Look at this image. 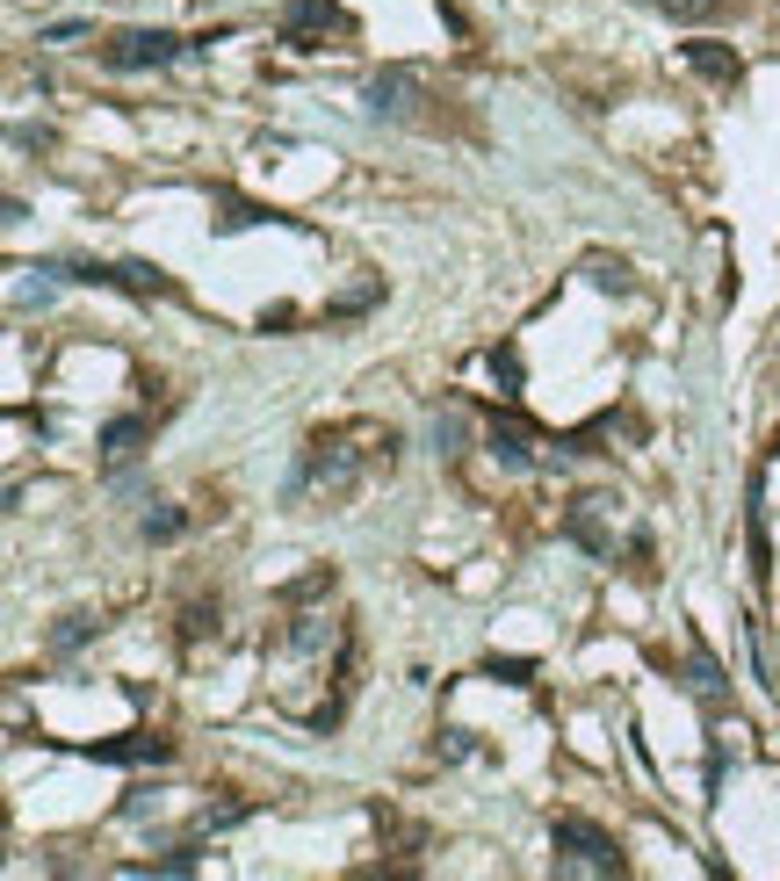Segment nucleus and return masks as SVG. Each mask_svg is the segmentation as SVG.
<instances>
[{
  "mask_svg": "<svg viewBox=\"0 0 780 881\" xmlns=\"http://www.w3.org/2000/svg\"><path fill=\"white\" fill-rule=\"evenodd\" d=\"M586 874H600V881L629 874L622 846L600 824H586V816H556V881H586Z\"/></svg>",
  "mask_w": 780,
  "mask_h": 881,
  "instance_id": "obj_1",
  "label": "nucleus"
},
{
  "mask_svg": "<svg viewBox=\"0 0 780 881\" xmlns=\"http://www.w3.org/2000/svg\"><path fill=\"white\" fill-rule=\"evenodd\" d=\"M427 87H419V72H405V66H383V72H369V87H362V109L376 123H419L427 116Z\"/></svg>",
  "mask_w": 780,
  "mask_h": 881,
  "instance_id": "obj_2",
  "label": "nucleus"
},
{
  "mask_svg": "<svg viewBox=\"0 0 780 881\" xmlns=\"http://www.w3.org/2000/svg\"><path fill=\"white\" fill-rule=\"evenodd\" d=\"M173 58H189V44L173 30H123L102 52V66L109 72H152V66H173Z\"/></svg>",
  "mask_w": 780,
  "mask_h": 881,
  "instance_id": "obj_3",
  "label": "nucleus"
},
{
  "mask_svg": "<svg viewBox=\"0 0 780 881\" xmlns=\"http://www.w3.org/2000/svg\"><path fill=\"white\" fill-rule=\"evenodd\" d=\"M332 22H340L332 0H290V15H282V44H290V52H318L312 36L332 30Z\"/></svg>",
  "mask_w": 780,
  "mask_h": 881,
  "instance_id": "obj_4",
  "label": "nucleus"
},
{
  "mask_svg": "<svg viewBox=\"0 0 780 881\" xmlns=\"http://www.w3.org/2000/svg\"><path fill=\"white\" fill-rule=\"evenodd\" d=\"M80 759H102V766H159V759H167V737H102V744H80Z\"/></svg>",
  "mask_w": 780,
  "mask_h": 881,
  "instance_id": "obj_5",
  "label": "nucleus"
},
{
  "mask_svg": "<svg viewBox=\"0 0 780 881\" xmlns=\"http://www.w3.org/2000/svg\"><path fill=\"white\" fill-rule=\"evenodd\" d=\"M745 535H751V578H773V542H766V477H751L745 492Z\"/></svg>",
  "mask_w": 780,
  "mask_h": 881,
  "instance_id": "obj_6",
  "label": "nucleus"
},
{
  "mask_svg": "<svg viewBox=\"0 0 780 881\" xmlns=\"http://www.w3.org/2000/svg\"><path fill=\"white\" fill-rule=\"evenodd\" d=\"M679 58H687V66L693 72H701V80H737V72H745V66H737V52H730V44H709V36H693V44H679Z\"/></svg>",
  "mask_w": 780,
  "mask_h": 881,
  "instance_id": "obj_7",
  "label": "nucleus"
},
{
  "mask_svg": "<svg viewBox=\"0 0 780 881\" xmlns=\"http://www.w3.org/2000/svg\"><path fill=\"white\" fill-rule=\"evenodd\" d=\"M485 449L499 455L506 470H528V463H535V449H528V427H520V419H491V433H485Z\"/></svg>",
  "mask_w": 780,
  "mask_h": 881,
  "instance_id": "obj_8",
  "label": "nucleus"
},
{
  "mask_svg": "<svg viewBox=\"0 0 780 881\" xmlns=\"http://www.w3.org/2000/svg\"><path fill=\"white\" fill-rule=\"evenodd\" d=\"M109 290H131V296H167L173 282L159 275V268H145V260H116V268H109Z\"/></svg>",
  "mask_w": 780,
  "mask_h": 881,
  "instance_id": "obj_9",
  "label": "nucleus"
},
{
  "mask_svg": "<svg viewBox=\"0 0 780 881\" xmlns=\"http://www.w3.org/2000/svg\"><path fill=\"white\" fill-rule=\"evenodd\" d=\"M138 449H145V419L138 413H123V419H109V427H102V455H109V463H131Z\"/></svg>",
  "mask_w": 780,
  "mask_h": 881,
  "instance_id": "obj_10",
  "label": "nucleus"
},
{
  "mask_svg": "<svg viewBox=\"0 0 780 881\" xmlns=\"http://www.w3.org/2000/svg\"><path fill=\"white\" fill-rule=\"evenodd\" d=\"M687 679H693V693H701V701H723V665H715L709 651H701V643H693V657H687Z\"/></svg>",
  "mask_w": 780,
  "mask_h": 881,
  "instance_id": "obj_11",
  "label": "nucleus"
},
{
  "mask_svg": "<svg viewBox=\"0 0 780 881\" xmlns=\"http://www.w3.org/2000/svg\"><path fill=\"white\" fill-rule=\"evenodd\" d=\"M427 441H433V455H463V413H433Z\"/></svg>",
  "mask_w": 780,
  "mask_h": 881,
  "instance_id": "obj_12",
  "label": "nucleus"
},
{
  "mask_svg": "<svg viewBox=\"0 0 780 881\" xmlns=\"http://www.w3.org/2000/svg\"><path fill=\"white\" fill-rule=\"evenodd\" d=\"M181 528H189L181 506H152V513H145V542H181Z\"/></svg>",
  "mask_w": 780,
  "mask_h": 881,
  "instance_id": "obj_13",
  "label": "nucleus"
},
{
  "mask_svg": "<svg viewBox=\"0 0 780 881\" xmlns=\"http://www.w3.org/2000/svg\"><path fill=\"white\" fill-rule=\"evenodd\" d=\"M195 867H203V846H173L152 867H131V874H195Z\"/></svg>",
  "mask_w": 780,
  "mask_h": 881,
  "instance_id": "obj_14",
  "label": "nucleus"
},
{
  "mask_svg": "<svg viewBox=\"0 0 780 881\" xmlns=\"http://www.w3.org/2000/svg\"><path fill=\"white\" fill-rule=\"evenodd\" d=\"M485 679H506V687H535V665H528V657H499V651H491V657H485Z\"/></svg>",
  "mask_w": 780,
  "mask_h": 881,
  "instance_id": "obj_15",
  "label": "nucleus"
},
{
  "mask_svg": "<svg viewBox=\"0 0 780 881\" xmlns=\"http://www.w3.org/2000/svg\"><path fill=\"white\" fill-rule=\"evenodd\" d=\"M246 816H253V802H217V810L195 816V831L210 838V831H231V824H246Z\"/></svg>",
  "mask_w": 780,
  "mask_h": 881,
  "instance_id": "obj_16",
  "label": "nucleus"
},
{
  "mask_svg": "<svg viewBox=\"0 0 780 881\" xmlns=\"http://www.w3.org/2000/svg\"><path fill=\"white\" fill-rule=\"evenodd\" d=\"M383 296V282H362V290H347V296H332L326 304V318H354V312H369V304H376Z\"/></svg>",
  "mask_w": 780,
  "mask_h": 881,
  "instance_id": "obj_17",
  "label": "nucleus"
},
{
  "mask_svg": "<svg viewBox=\"0 0 780 881\" xmlns=\"http://www.w3.org/2000/svg\"><path fill=\"white\" fill-rule=\"evenodd\" d=\"M80 36H94V30H87V22H44V30H36V44L66 52V44H80Z\"/></svg>",
  "mask_w": 780,
  "mask_h": 881,
  "instance_id": "obj_18",
  "label": "nucleus"
},
{
  "mask_svg": "<svg viewBox=\"0 0 780 881\" xmlns=\"http://www.w3.org/2000/svg\"><path fill=\"white\" fill-rule=\"evenodd\" d=\"M643 8H658V15H672V22H701L715 0H643Z\"/></svg>",
  "mask_w": 780,
  "mask_h": 881,
  "instance_id": "obj_19",
  "label": "nucleus"
},
{
  "mask_svg": "<svg viewBox=\"0 0 780 881\" xmlns=\"http://www.w3.org/2000/svg\"><path fill=\"white\" fill-rule=\"evenodd\" d=\"M491 376L506 383V398H513V391H520V354H513V347H506V354H491Z\"/></svg>",
  "mask_w": 780,
  "mask_h": 881,
  "instance_id": "obj_20",
  "label": "nucleus"
},
{
  "mask_svg": "<svg viewBox=\"0 0 780 881\" xmlns=\"http://www.w3.org/2000/svg\"><path fill=\"white\" fill-rule=\"evenodd\" d=\"M470 752H477V744H470V730H441V759H470Z\"/></svg>",
  "mask_w": 780,
  "mask_h": 881,
  "instance_id": "obj_21",
  "label": "nucleus"
}]
</instances>
